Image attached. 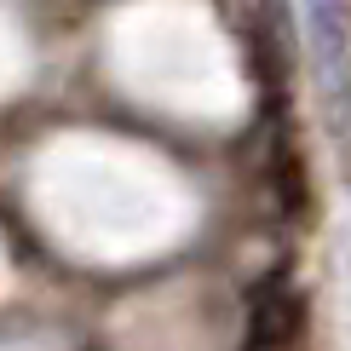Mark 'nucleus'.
Segmentation results:
<instances>
[{
    "instance_id": "1",
    "label": "nucleus",
    "mask_w": 351,
    "mask_h": 351,
    "mask_svg": "<svg viewBox=\"0 0 351 351\" xmlns=\"http://www.w3.org/2000/svg\"><path fill=\"white\" fill-rule=\"evenodd\" d=\"M305 323V300L288 276H265L247 294V351H282L294 346V334Z\"/></svg>"
},
{
    "instance_id": "2",
    "label": "nucleus",
    "mask_w": 351,
    "mask_h": 351,
    "mask_svg": "<svg viewBox=\"0 0 351 351\" xmlns=\"http://www.w3.org/2000/svg\"><path fill=\"white\" fill-rule=\"evenodd\" d=\"M311 18H317V29H323V40H346L351 0H311Z\"/></svg>"
}]
</instances>
